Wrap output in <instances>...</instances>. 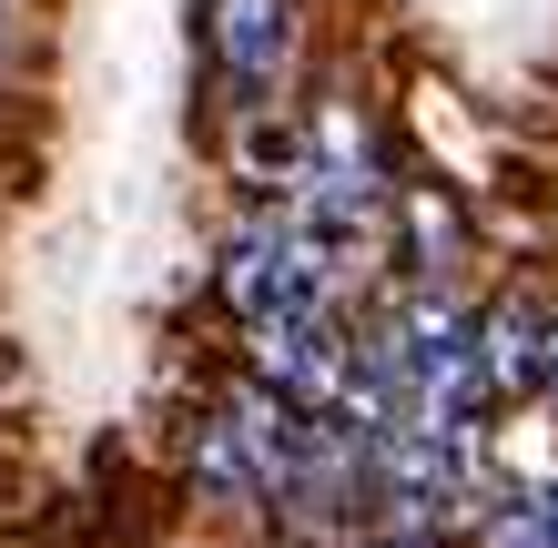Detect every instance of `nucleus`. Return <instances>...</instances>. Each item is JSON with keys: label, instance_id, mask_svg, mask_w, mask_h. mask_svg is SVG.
Listing matches in <instances>:
<instances>
[{"label": "nucleus", "instance_id": "obj_1", "mask_svg": "<svg viewBox=\"0 0 558 548\" xmlns=\"http://www.w3.org/2000/svg\"><path fill=\"white\" fill-rule=\"evenodd\" d=\"M223 295L244 315H275V305H315L325 295V265H315V234H294V223H265V234L234 244V275H223Z\"/></svg>", "mask_w": 558, "mask_h": 548}, {"label": "nucleus", "instance_id": "obj_2", "mask_svg": "<svg viewBox=\"0 0 558 548\" xmlns=\"http://www.w3.org/2000/svg\"><path fill=\"white\" fill-rule=\"evenodd\" d=\"M204 51H214V72L234 92H265L284 72V51H294L284 0H214V11H204Z\"/></svg>", "mask_w": 558, "mask_h": 548}, {"label": "nucleus", "instance_id": "obj_3", "mask_svg": "<svg viewBox=\"0 0 558 548\" xmlns=\"http://www.w3.org/2000/svg\"><path fill=\"white\" fill-rule=\"evenodd\" d=\"M477 336H487V345H477V376H487V386H538V376H548V326H538V315L508 305V315H487Z\"/></svg>", "mask_w": 558, "mask_h": 548}, {"label": "nucleus", "instance_id": "obj_4", "mask_svg": "<svg viewBox=\"0 0 558 548\" xmlns=\"http://www.w3.org/2000/svg\"><path fill=\"white\" fill-rule=\"evenodd\" d=\"M193 458H204V477H214L223 498H254V488H265V477H254V458H244V437L223 427V416L204 427V447H193Z\"/></svg>", "mask_w": 558, "mask_h": 548}, {"label": "nucleus", "instance_id": "obj_5", "mask_svg": "<svg viewBox=\"0 0 558 548\" xmlns=\"http://www.w3.org/2000/svg\"><path fill=\"white\" fill-rule=\"evenodd\" d=\"M498 548H558V488H548L538 508H518V519L498 528Z\"/></svg>", "mask_w": 558, "mask_h": 548}, {"label": "nucleus", "instance_id": "obj_6", "mask_svg": "<svg viewBox=\"0 0 558 548\" xmlns=\"http://www.w3.org/2000/svg\"><path fill=\"white\" fill-rule=\"evenodd\" d=\"M386 548H426V538H386Z\"/></svg>", "mask_w": 558, "mask_h": 548}, {"label": "nucleus", "instance_id": "obj_7", "mask_svg": "<svg viewBox=\"0 0 558 548\" xmlns=\"http://www.w3.org/2000/svg\"><path fill=\"white\" fill-rule=\"evenodd\" d=\"M548 376H558V345H548Z\"/></svg>", "mask_w": 558, "mask_h": 548}, {"label": "nucleus", "instance_id": "obj_8", "mask_svg": "<svg viewBox=\"0 0 558 548\" xmlns=\"http://www.w3.org/2000/svg\"><path fill=\"white\" fill-rule=\"evenodd\" d=\"M0 41H11V21H0Z\"/></svg>", "mask_w": 558, "mask_h": 548}]
</instances>
